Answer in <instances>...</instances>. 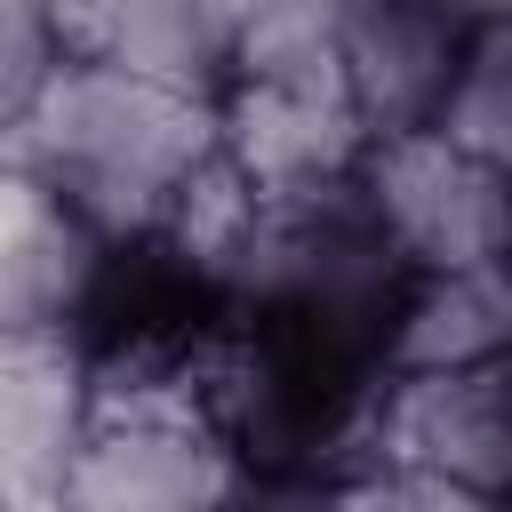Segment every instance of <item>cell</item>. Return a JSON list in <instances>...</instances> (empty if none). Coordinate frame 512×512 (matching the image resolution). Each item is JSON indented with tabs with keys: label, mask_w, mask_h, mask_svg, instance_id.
I'll return each instance as SVG.
<instances>
[{
	"label": "cell",
	"mask_w": 512,
	"mask_h": 512,
	"mask_svg": "<svg viewBox=\"0 0 512 512\" xmlns=\"http://www.w3.org/2000/svg\"><path fill=\"white\" fill-rule=\"evenodd\" d=\"M216 152V88H184L104 56H56L16 120L8 160H24L96 240L144 248Z\"/></svg>",
	"instance_id": "obj_1"
},
{
	"label": "cell",
	"mask_w": 512,
	"mask_h": 512,
	"mask_svg": "<svg viewBox=\"0 0 512 512\" xmlns=\"http://www.w3.org/2000/svg\"><path fill=\"white\" fill-rule=\"evenodd\" d=\"M360 200L408 256V272L512 264V168L472 160L440 128H392L360 160Z\"/></svg>",
	"instance_id": "obj_2"
},
{
	"label": "cell",
	"mask_w": 512,
	"mask_h": 512,
	"mask_svg": "<svg viewBox=\"0 0 512 512\" xmlns=\"http://www.w3.org/2000/svg\"><path fill=\"white\" fill-rule=\"evenodd\" d=\"M216 120H224V160L264 200L336 192L360 176L376 144V128L360 120L344 88V64L336 72H232L216 88Z\"/></svg>",
	"instance_id": "obj_3"
},
{
	"label": "cell",
	"mask_w": 512,
	"mask_h": 512,
	"mask_svg": "<svg viewBox=\"0 0 512 512\" xmlns=\"http://www.w3.org/2000/svg\"><path fill=\"white\" fill-rule=\"evenodd\" d=\"M248 488H256V464L240 456L224 416H208V408H112V416H88L64 504L176 512V504H224Z\"/></svg>",
	"instance_id": "obj_4"
},
{
	"label": "cell",
	"mask_w": 512,
	"mask_h": 512,
	"mask_svg": "<svg viewBox=\"0 0 512 512\" xmlns=\"http://www.w3.org/2000/svg\"><path fill=\"white\" fill-rule=\"evenodd\" d=\"M88 408V328L0 336V504H64Z\"/></svg>",
	"instance_id": "obj_5"
},
{
	"label": "cell",
	"mask_w": 512,
	"mask_h": 512,
	"mask_svg": "<svg viewBox=\"0 0 512 512\" xmlns=\"http://www.w3.org/2000/svg\"><path fill=\"white\" fill-rule=\"evenodd\" d=\"M112 272V240H96L24 160H0V336L88 328Z\"/></svg>",
	"instance_id": "obj_6"
},
{
	"label": "cell",
	"mask_w": 512,
	"mask_h": 512,
	"mask_svg": "<svg viewBox=\"0 0 512 512\" xmlns=\"http://www.w3.org/2000/svg\"><path fill=\"white\" fill-rule=\"evenodd\" d=\"M64 56L136 64L184 88H224V0H48Z\"/></svg>",
	"instance_id": "obj_7"
},
{
	"label": "cell",
	"mask_w": 512,
	"mask_h": 512,
	"mask_svg": "<svg viewBox=\"0 0 512 512\" xmlns=\"http://www.w3.org/2000/svg\"><path fill=\"white\" fill-rule=\"evenodd\" d=\"M432 128L448 144H464L472 160L512 168V24H480L472 32V48H464V64H456V80H448V96L432 112Z\"/></svg>",
	"instance_id": "obj_8"
},
{
	"label": "cell",
	"mask_w": 512,
	"mask_h": 512,
	"mask_svg": "<svg viewBox=\"0 0 512 512\" xmlns=\"http://www.w3.org/2000/svg\"><path fill=\"white\" fill-rule=\"evenodd\" d=\"M56 56H64L56 8L48 0H0V160L16 152V120H24V104Z\"/></svg>",
	"instance_id": "obj_9"
}]
</instances>
